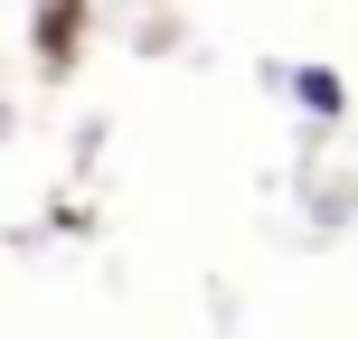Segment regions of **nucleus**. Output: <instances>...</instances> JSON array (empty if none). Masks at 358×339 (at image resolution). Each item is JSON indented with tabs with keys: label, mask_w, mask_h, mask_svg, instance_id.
<instances>
[{
	"label": "nucleus",
	"mask_w": 358,
	"mask_h": 339,
	"mask_svg": "<svg viewBox=\"0 0 358 339\" xmlns=\"http://www.w3.org/2000/svg\"><path fill=\"white\" fill-rule=\"evenodd\" d=\"M273 85H283L311 123H340V113H349V85H340L330 66H273Z\"/></svg>",
	"instance_id": "obj_1"
}]
</instances>
